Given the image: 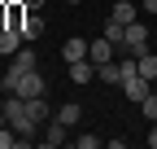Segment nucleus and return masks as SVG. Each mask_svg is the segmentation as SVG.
<instances>
[{
	"instance_id": "f257e3e1",
	"label": "nucleus",
	"mask_w": 157,
	"mask_h": 149,
	"mask_svg": "<svg viewBox=\"0 0 157 149\" xmlns=\"http://www.w3.org/2000/svg\"><path fill=\"white\" fill-rule=\"evenodd\" d=\"M5 119H9V127H13V132L22 136V145H31L39 132H44V127H39V123L31 119L26 101H22V97H13V92H9V101H5Z\"/></svg>"
},
{
	"instance_id": "f03ea898",
	"label": "nucleus",
	"mask_w": 157,
	"mask_h": 149,
	"mask_svg": "<svg viewBox=\"0 0 157 149\" xmlns=\"http://www.w3.org/2000/svg\"><path fill=\"white\" fill-rule=\"evenodd\" d=\"M44 92H48V83H44V74H39V70H22V74H17V83H13V97H22V101L44 97Z\"/></svg>"
},
{
	"instance_id": "7ed1b4c3",
	"label": "nucleus",
	"mask_w": 157,
	"mask_h": 149,
	"mask_svg": "<svg viewBox=\"0 0 157 149\" xmlns=\"http://www.w3.org/2000/svg\"><path fill=\"white\" fill-rule=\"evenodd\" d=\"M122 48H127V57H144V53H153V48H148V26H144V22H131Z\"/></svg>"
},
{
	"instance_id": "20e7f679",
	"label": "nucleus",
	"mask_w": 157,
	"mask_h": 149,
	"mask_svg": "<svg viewBox=\"0 0 157 149\" xmlns=\"http://www.w3.org/2000/svg\"><path fill=\"white\" fill-rule=\"evenodd\" d=\"M113 53H118V44L113 40H105V35H96V40H87V57L101 66V62H113Z\"/></svg>"
},
{
	"instance_id": "39448f33",
	"label": "nucleus",
	"mask_w": 157,
	"mask_h": 149,
	"mask_svg": "<svg viewBox=\"0 0 157 149\" xmlns=\"http://www.w3.org/2000/svg\"><path fill=\"white\" fill-rule=\"evenodd\" d=\"M66 132H70V127H66L61 119H48V123H44V132H39V140L57 149V145H66Z\"/></svg>"
},
{
	"instance_id": "423d86ee",
	"label": "nucleus",
	"mask_w": 157,
	"mask_h": 149,
	"mask_svg": "<svg viewBox=\"0 0 157 149\" xmlns=\"http://www.w3.org/2000/svg\"><path fill=\"white\" fill-rule=\"evenodd\" d=\"M61 57H66V66L70 62H83L87 57V40H83V35H70V40L61 44Z\"/></svg>"
},
{
	"instance_id": "0eeeda50",
	"label": "nucleus",
	"mask_w": 157,
	"mask_h": 149,
	"mask_svg": "<svg viewBox=\"0 0 157 149\" xmlns=\"http://www.w3.org/2000/svg\"><path fill=\"white\" fill-rule=\"evenodd\" d=\"M22 44H26V40H22V31H13V26H5V31H0V53H5V57H13Z\"/></svg>"
},
{
	"instance_id": "6e6552de",
	"label": "nucleus",
	"mask_w": 157,
	"mask_h": 149,
	"mask_svg": "<svg viewBox=\"0 0 157 149\" xmlns=\"http://www.w3.org/2000/svg\"><path fill=\"white\" fill-rule=\"evenodd\" d=\"M26 110H31V119H35L39 127H44V123H48V119L57 114V110H52V105H48L44 97H31V101H26Z\"/></svg>"
},
{
	"instance_id": "1a4fd4ad",
	"label": "nucleus",
	"mask_w": 157,
	"mask_h": 149,
	"mask_svg": "<svg viewBox=\"0 0 157 149\" xmlns=\"http://www.w3.org/2000/svg\"><path fill=\"white\" fill-rule=\"evenodd\" d=\"M92 74H96V62H92V57L70 62V79H74V83H92Z\"/></svg>"
},
{
	"instance_id": "9d476101",
	"label": "nucleus",
	"mask_w": 157,
	"mask_h": 149,
	"mask_svg": "<svg viewBox=\"0 0 157 149\" xmlns=\"http://www.w3.org/2000/svg\"><path fill=\"white\" fill-rule=\"evenodd\" d=\"M96 79L101 83H122V62H101L96 66Z\"/></svg>"
},
{
	"instance_id": "9b49d317",
	"label": "nucleus",
	"mask_w": 157,
	"mask_h": 149,
	"mask_svg": "<svg viewBox=\"0 0 157 149\" xmlns=\"http://www.w3.org/2000/svg\"><path fill=\"white\" fill-rule=\"evenodd\" d=\"M39 35H44V18H39V13H26V22H22V40L35 44Z\"/></svg>"
},
{
	"instance_id": "f8f14e48",
	"label": "nucleus",
	"mask_w": 157,
	"mask_h": 149,
	"mask_svg": "<svg viewBox=\"0 0 157 149\" xmlns=\"http://www.w3.org/2000/svg\"><path fill=\"white\" fill-rule=\"evenodd\" d=\"M109 18H113V22H122V26H131V22H135V5H131V0H118V5L109 9Z\"/></svg>"
},
{
	"instance_id": "ddd939ff",
	"label": "nucleus",
	"mask_w": 157,
	"mask_h": 149,
	"mask_svg": "<svg viewBox=\"0 0 157 149\" xmlns=\"http://www.w3.org/2000/svg\"><path fill=\"white\" fill-rule=\"evenodd\" d=\"M52 119H61L66 127H74L78 119H83V110H78V101H61V110H57V114H52Z\"/></svg>"
},
{
	"instance_id": "4468645a",
	"label": "nucleus",
	"mask_w": 157,
	"mask_h": 149,
	"mask_svg": "<svg viewBox=\"0 0 157 149\" xmlns=\"http://www.w3.org/2000/svg\"><path fill=\"white\" fill-rule=\"evenodd\" d=\"M135 66H140V74L148 83H157V53H144V57H135Z\"/></svg>"
},
{
	"instance_id": "2eb2a0df",
	"label": "nucleus",
	"mask_w": 157,
	"mask_h": 149,
	"mask_svg": "<svg viewBox=\"0 0 157 149\" xmlns=\"http://www.w3.org/2000/svg\"><path fill=\"white\" fill-rule=\"evenodd\" d=\"M101 35H105V40H113L118 48H122V44H127V26H122V22H113V18H109V22H105V31H101Z\"/></svg>"
},
{
	"instance_id": "dca6fc26",
	"label": "nucleus",
	"mask_w": 157,
	"mask_h": 149,
	"mask_svg": "<svg viewBox=\"0 0 157 149\" xmlns=\"http://www.w3.org/2000/svg\"><path fill=\"white\" fill-rule=\"evenodd\" d=\"M140 114H144L148 123H157V92H148V97L140 101Z\"/></svg>"
},
{
	"instance_id": "f3484780",
	"label": "nucleus",
	"mask_w": 157,
	"mask_h": 149,
	"mask_svg": "<svg viewBox=\"0 0 157 149\" xmlns=\"http://www.w3.org/2000/svg\"><path fill=\"white\" fill-rule=\"evenodd\" d=\"M13 145H22V136H17L13 127L5 123V127H0V149H13Z\"/></svg>"
},
{
	"instance_id": "a211bd4d",
	"label": "nucleus",
	"mask_w": 157,
	"mask_h": 149,
	"mask_svg": "<svg viewBox=\"0 0 157 149\" xmlns=\"http://www.w3.org/2000/svg\"><path fill=\"white\" fill-rule=\"evenodd\" d=\"M74 145H78V149H96V145H101V136L87 132V136H74Z\"/></svg>"
},
{
	"instance_id": "6ab92c4d",
	"label": "nucleus",
	"mask_w": 157,
	"mask_h": 149,
	"mask_svg": "<svg viewBox=\"0 0 157 149\" xmlns=\"http://www.w3.org/2000/svg\"><path fill=\"white\" fill-rule=\"evenodd\" d=\"M144 140H148V149H157V123L148 127V136H144Z\"/></svg>"
},
{
	"instance_id": "aec40b11",
	"label": "nucleus",
	"mask_w": 157,
	"mask_h": 149,
	"mask_svg": "<svg viewBox=\"0 0 157 149\" xmlns=\"http://www.w3.org/2000/svg\"><path fill=\"white\" fill-rule=\"evenodd\" d=\"M26 9H31V13H39V9H44V0H26Z\"/></svg>"
},
{
	"instance_id": "412c9836",
	"label": "nucleus",
	"mask_w": 157,
	"mask_h": 149,
	"mask_svg": "<svg viewBox=\"0 0 157 149\" xmlns=\"http://www.w3.org/2000/svg\"><path fill=\"white\" fill-rule=\"evenodd\" d=\"M144 13H157V0H144V5H140Z\"/></svg>"
},
{
	"instance_id": "4be33fe9",
	"label": "nucleus",
	"mask_w": 157,
	"mask_h": 149,
	"mask_svg": "<svg viewBox=\"0 0 157 149\" xmlns=\"http://www.w3.org/2000/svg\"><path fill=\"white\" fill-rule=\"evenodd\" d=\"M5 123H9V119H5V105H0V127H5Z\"/></svg>"
},
{
	"instance_id": "5701e85b",
	"label": "nucleus",
	"mask_w": 157,
	"mask_h": 149,
	"mask_svg": "<svg viewBox=\"0 0 157 149\" xmlns=\"http://www.w3.org/2000/svg\"><path fill=\"white\" fill-rule=\"evenodd\" d=\"M66 5H78V0H66Z\"/></svg>"
}]
</instances>
